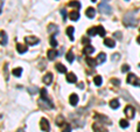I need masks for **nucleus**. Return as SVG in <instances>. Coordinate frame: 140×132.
<instances>
[{
    "mask_svg": "<svg viewBox=\"0 0 140 132\" xmlns=\"http://www.w3.org/2000/svg\"><path fill=\"white\" fill-rule=\"evenodd\" d=\"M105 60H106V55H105L104 53H100L99 55L97 56V58H96V61H97V63H98V64L104 63Z\"/></svg>",
    "mask_w": 140,
    "mask_h": 132,
    "instance_id": "a211bd4d",
    "label": "nucleus"
},
{
    "mask_svg": "<svg viewBox=\"0 0 140 132\" xmlns=\"http://www.w3.org/2000/svg\"><path fill=\"white\" fill-rule=\"evenodd\" d=\"M87 63L89 64L90 67H92V68L97 66V61L94 60V58H91V57H87Z\"/></svg>",
    "mask_w": 140,
    "mask_h": 132,
    "instance_id": "bb28decb",
    "label": "nucleus"
},
{
    "mask_svg": "<svg viewBox=\"0 0 140 132\" xmlns=\"http://www.w3.org/2000/svg\"><path fill=\"white\" fill-rule=\"evenodd\" d=\"M94 51H95V48L92 46H90V45H87L83 49V53L85 54V55H90V54H92Z\"/></svg>",
    "mask_w": 140,
    "mask_h": 132,
    "instance_id": "dca6fc26",
    "label": "nucleus"
},
{
    "mask_svg": "<svg viewBox=\"0 0 140 132\" xmlns=\"http://www.w3.org/2000/svg\"><path fill=\"white\" fill-rule=\"evenodd\" d=\"M112 58H113V60L117 58V60H118V58H119V54H113V57H112Z\"/></svg>",
    "mask_w": 140,
    "mask_h": 132,
    "instance_id": "79ce46f5",
    "label": "nucleus"
},
{
    "mask_svg": "<svg viewBox=\"0 0 140 132\" xmlns=\"http://www.w3.org/2000/svg\"><path fill=\"white\" fill-rule=\"evenodd\" d=\"M91 1H92V3H96V0H91Z\"/></svg>",
    "mask_w": 140,
    "mask_h": 132,
    "instance_id": "09e8293b",
    "label": "nucleus"
},
{
    "mask_svg": "<svg viewBox=\"0 0 140 132\" xmlns=\"http://www.w3.org/2000/svg\"><path fill=\"white\" fill-rule=\"evenodd\" d=\"M40 127L42 129V131H46V132L49 131V129H50V124H49V122H48L47 118H42V119L40 120Z\"/></svg>",
    "mask_w": 140,
    "mask_h": 132,
    "instance_id": "423d86ee",
    "label": "nucleus"
},
{
    "mask_svg": "<svg viewBox=\"0 0 140 132\" xmlns=\"http://www.w3.org/2000/svg\"><path fill=\"white\" fill-rule=\"evenodd\" d=\"M137 42L140 45V36H138V38H137Z\"/></svg>",
    "mask_w": 140,
    "mask_h": 132,
    "instance_id": "49530a36",
    "label": "nucleus"
},
{
    "mask_svg": "<svg viewBox=\"0 0 140 132\" xmlns=\"http://www.w3.org/2000/svg\"><path fill=\"white\" fill-rule=\"evenodd\" d=\"M111 83H113V85H117V86H119L120 81H119V80H116V78H112V80H111Z\"/></svg>",
    "mask_w": 140,
    "mask_h": 132,
    "instance_id": "e433bc0d",
    "label": "nucleus"
},
{
    "mask_svg": "<svg viewBox=\"0 0 140 132\" xmlns=\"http://www.w3.org/2000/svg\"><path fill=\"white\" fill-rule=\"evenodd\" d=\"M123 21H124V25L126 27H135V25H137V20H135L133 13H127L124 16V20Z\"/></svg>",
    "mask_w": 140,
    "mask_h": 132,
    "instance_id": "f03ea898",
    "label": "nucleus"
},
{
    "mask_svg": "<svg viewBox=\"0 0 140 132\" xmlns=\"http://www.w3.org/2000/svg\"><path fill=\"white\" fill-rule=\"evenodd\" d=\"M85 14H87V16L89 19H94L95 15H96V10H95V8H92V7H89L87 10V12H85Z\"/></svg>",
    "mask_w": 140,
    "mask_h": 132,
    "instance_id": "ddd939ff",
    "label": "nucleus"
},
{
    "mask_svg": "<svg viewBox=\"0 0 140 132\" xmlns=\"http://www.w3.org/2000/svg\"><path fill=\"white\" fill-rule=\"evenodd\" d=\"M13 73V75L15 77H20L21 76V74H22V68H15L14 70L12 71Z\"/></svg>",
    "mask_w": 140,
    "mask_h": 132,
    "instance_id": "c756f323",
    "label": "nucleus"
},
{
    "mask_svg": "<svg viewBox=\"0 0 140 132\" xmlns=\"http://www.w3.org/2000/svg\"><path fill=\"white\" fill-rule=\"evenodd\" d=\"M119 105H120V103H119V101H118L117 98L112 99V101L110 102V107H111L112 109H118V108H119Z\"/></svg>",
    "mask_w": 140,
    "mask_h": 132,
    "instance_id": "4be33fe9",
    "label": "nucleus"
},
{
    "mask_svg": "<svg viewBox=\"0 0 140 132\" xmlns=\"http://www.w3.org/2000/svg\"><path fill=\"white\" fill-rule=\"evenodd\" d=\"M25 41L27 46H35V45H38L40 42V40L38 38H35V36H27V38H25Z\"/></svg>",
    "mask_w": 140,
    "mask_h": 132,
    "instance_id": "39448f33",
    "label": "nucleus"
},
{
    "mask_svg": "<svg viewBox=\"0 0 140 132\" xmlns=\"http://www.w3.org/2000/svg\"><path fill=\"white\" fill-rule=\"evenodd\" d=\"M104 45H105V46H107L109 48H113L115 45H116V42H115V40H112V39H105V40H104Z\"/></svg>",
    "mask_w": 140,
    "mask_h": 132,
    "instance_id": "412c9836",
    "label": "nucleus"
},
{
    "mask_svg": "<svg viewBox=\"0 0 140 132\" xmlns=\"http://www.w3.org/2000/svg\"><path fill=\"white\" fill-rule=\"evenodd\" d=\"M66 57H67V61H68V62H70V63H72V62H74L75 56H74V53H72L71 50L67 53V56H66Z\"/></svg>",
    "mask_w": 140,
    "mask_h": 132,
    "instance_id": "a878e982",
    "label": "nucleus"
},
{
    "mask_svg": "<svg viewBox=\"0 0 140 132\" xmlns=\"http://www.w3.org/2000/svg\"><path fill=\"white\" fill-rule=\"evenodd\" d=\"M40 94H41V98L39 101L40 105L44 109H54V104L51 99L48 97V92H47V89H41L40 90Z\"/></svg>",
    "mask_w": 140,
    "mask_h": 132,
    "instance_id": "f257e3e1",
    "label": "nucleus"
},
{
    "mask_svg": "<svg viewBox=\"0 0 140 132\" xmlns=\"http://www.w3.org/2000/svg\"><path fill=\"white\" fill-rule=\"evenodd\" d=\"M64 123H66V120H64L63 116H57V118H56V125L61 126V125H63Z\"/></svg>",
    "mask_w": 140,
    "mask_h": 132,
    "instance_id": "cd10ccee",
    "label": "nucleus"
},
{
    "mask_svg": "<svg viewBox=\"0 0 140 132\" xmlns=\"http://www.w3.org/2000/svg\"><path fill=\"white\" fill-rule=\"evenodd\" d=\"M0 45L1 46H6L7 45V34L4 31L0 32Z\"/></svg>",
    "mask_w": 140,
    "mask_h": 132,
    "instance_id": "1a4fd4ad",
    "label": "nucleus"
},
{
    "mask_svg": "<svg viewBox=\"0 0 140 132\" xmlns=\"http://www.w3.org/2000/svg\"><path fill=\"white\" fill-rule=\"evenodd\" d=\"M62 126H63L62 132H71V126H70V124H69V123L66 122L63 125H62Z\"/></svg>",
    "mask_w": 140,
    "mask_h": 132,
    "instance_id": "c85d7f7f",
    "label": "nucleus"
},
{
    "mask_svg": "<svg viewBox=\"0 0 140 132\" xmlns=\"http://www.w3.org/2000/svg\"><path fill=\"white\" fill-rule=\"evenodd\" d=\"M124 113L126 115V117H127V118H130V119H133V118H134V116H135V110H134V108H133V107L128 105V107L125 108Z\"/></svg>",
    "mask_w": 140,
    "mask_h": 132,
    "instance_id": "20e7f679",
    "label": "nucleus"
},
{
    "mask_svg": "<svg viewBox=\"0 0 140 132\" xmlns=\"http://www.w3.org/2000/svg\"><path fill=\"white\" fill-rule=\"evenodd\" d=\"M59 32V28H57V26L54 25V23H50V25L48 26V33L51 34V36H54V34H56Z\"/></svg>",
    "mask_w": 140,
    "mask_h": 132,
    "instance_id": "f8f14e48",
    "label": "nucleus"
},
{
    "mask_svg": "<svg viewBox=\"0 0 140 132\" xmlns=\"http://www.w3.org/2000/svg\"><path fill=\"white\" fill-rule=\"evenodd\" d=\"M82 42H83L84 45H89V43H90V39H88V38H83Z\"/></svg>",
    "mask_w": 140,
    "mask_h": 132,
    "instance_id": "ea45409f",
    "label": "nucleus"
},
{
    "mask_svg": "<svg viewBox=\"0 0 140 132\" xmlns=\"http://www.w3.org/2000/svg\"><path fill=\"white\" fill-rule=\"evenodd\" d=\"M134 85L140 86V80H138V78H137V81H135V84H134Z\"/></svg>",
    "mask_w": 140,
    "mask_h": 132,
    "instance_id": "37998d69",
    "label": "nucleus"
},
{
    "mask_svg": "<svg viewBox=\"0 0 140 132\" xmlns=\"http://www.w3.org/2000/svg\"><path fill=\"white\" fill-rule=\"evenodd\" d=\"M138 132H140V123L138 124Z\"/></svg>",
    "mask_w": 140,
    "mask_h": 132,
    "instance_id": "de8ad7c7",
    "label": "nucleus"
},
{
    "mask_svg": "<svg viewBox=\"0 0 140 132\" xmlns=\"http://www.w3.org/2000/svg\"><path fill=\"white\" fill-rule=\"evenodd\" d=\"M113 35H115L116 38L118 36V39H119V40H122V33H120V32H116V33L113 34Z\"/></svg>",
    "mask_w": 140,
    "mask_h": 132,
    "instance_id": "a19ab883",
    "label": "nucleus"
},
{
    "mask_svg": "<svg viewBox=\"0 0 140 132\" xmlns=\"http://www.w3.org/2000/svg\"><path fill=\"white\" fill-rule=\"evenodd\" d=\"M38 88H29V89H28V91H29V92H31V94L32 95H34V94H35V92L36 91H38Z\"/></svg>",
    "mask_w": 140,
    "mask_h": 132,
    "instance_id": "4c0bfd02",
    "label": "nucleus"
},
{
    "mask_svg": "<svg viewBox=\"0 0 140 132\" xmlns=\"http://www.w3.org/2000/svg\"><path fill=\"white\" fill-rule=\"evenodd\" d=\"M57 55H59V53L55 50V49H49L48 53H47V56H48V60L49 61H54L56 57H57Z\"/></svg>",
    "mask_w": 140,
    "mask_h": 132,
    "instance_id": "6e6552de",
    "label": "nucleus"
},
{
    "mask_svg": "<svg viewBox=\"0 0 140 132\" xmlns=\"http://www.w3.org/2000/svg\"><path fill=\"white\" fill-rule=\"evenodd\" d=\"M127 83L128 84H133L134 85L135 84V81H137V76H135L134 74H128V76H127Z\"/></svg>",
    "mask_w": 140,
    "mask_h": 132,
    "instance_id": "6ab92c4d",
    "label": "nucleus"
},
{
    "mask_svg": "<svg viewBox=\"0 0 140 132\" xmlns=\"http://www.w3.org/2000/svg\"><path fill=\"white\" fill-rule=\"evenodd\" d=\"M97 31H98V34H99L100 36H105V29L103 26H98V27H97Z\"/></svg>",
    "mask_w": 140,
    "mask_h": 132,
    "instance_id": "2f4dec72",
    "label": "nucleus"
},
{
    "mask_svg": "<svg viewBox=\"0 0 140 132\" xmlns=\"http://www.w3.org/2000/svg\"><path fill=\"white\" fill-rule=\"evenodd\" d=\"M77 86H78V88H81V89H83V83H79Z\"/></svg>",
    "mask_w": 140,
    "mask_h": 132,
    "instance_id": "c03bdc74",
    "label": "nucleus"
},
{
    "mask_svg": "<svg viewBox=\"0 0 140 132\" xmlns=\"http://www.w3.org/2000/svg\"><path fill=\"white\" fill-rule=\"evenodd\" d=\"M94 82H95V84H96L97 86H100V85H102L103 78L99 76V75H98V76H96V77H95V78H94Z\"/></svg>",
    "mask_w": 140,
    "mask_h": 132,
    "instance_id": "7c9ffc66",
    "label": "nucleus"
},
{
    "mask_svg": "<svg viewBox=\"0 0 140 132\" xmlns=\"http://www.w3.org/2000/svg\"><path fill=\"white\" fill-rule=\"evenodd\" d=\"M139 67H140V64H139Z\"/></svg>",
    "mask_w": 140,
    "mask_h": 132,
    "instance_id": "8fccbe9b",
    "label": "nucleus"
},
{
    "mask_svg": "<svg viewBox=\"0 0 140 132\" xmlns=\"http://www.w3.org/2000/svg\"><path fill=\"white\" fill-rule=\"evenodd\" d=\"M56 69H57V71H59V73H62V74L67 73V68H66V66H63L62 63H57V64H56Z\"/></svg>",
    "mask_w": 140,
    "mask_h": 132,
    "instance_id": "5701e85b",
    "label": "nucleus"
},
{
    "mask_svg": "<svg viewBox=\"0 0 140 132\" xmlns=\"http://www.w3.org/2000/svg\"><path fill=\"white\" fill-rule=\"evenodd\" d=\"M92 129H94L95 132H107V130L105 129L104 126H103L102 123H100V122L94 123V125H92Z\"/></svg>",
    "mask_w": 140,
    "mask_h": 132,
    "instance_id": "0eeeda50",
    "label": "nucleus"
},
{
    "mask_svg": "<svg viewBox=\"0 0 140 132\" xmlns=\"http://www.w3.org/2000/svg\"><path fill=\"white\" fill-rule=\"evenodd\" d=\"M119 124H120V126H122L123 129H126V127H128V125H130L127 120H125V119H122V120H120Z\"/></svg>",
    "mask_w": 140,
    "mask_h": 132,
    "instance_id": "473e14b6",
    "label": "nucleus"
},
{
    "mask_svg": "<svg viewBox=\"0 0 140 132\" xmlns=\"http://www.w3.org/2000/svg\"><path fill=\"white\" fill-rule=\"evenodd\" d=\"M43 83L47 84V85H49V84H51V82H53V74L51 73H48V74H46L43 76Z\"/></svg>",
    "mask_w": 140,
    "mask_h": 132,
    "instance_id": "9d476101",
    "label": "nucleus"
},
{
    "mask_svg": "<svg viewBox=\"0 0 140 132\" xmlns=\"http://www.w3.org/2000/svg\"><path fill=\"white\" fill-rule=\"evenodd\" d=\"M4 73H5V80L7 81L8 80V64L6 63L5 67H4Z\"/></svg>",
    "mask_w": 140,
    "mask_h": 132,
    "instance_id": "f704fd0d",
    "label": "nucleus"
},
{
    "mask_svg": "<svg viewBox=\"0 0 140 132\" xmlns=\"http://www.w3.org/2000/svg\"><path fill=\"white\" fill-rule=\"evenodd\" d=\"M49 42H50V45H51V47H57V41H56V39H55V36H51L50 38V40H49Z\"/></svg>",
    "mask_w": 140,
    "mask_h": 132,
    "instance_id": "72a5a7b5",
    "label": "nucleus"
},
{
    "mask_svg": "<svg viewBox=\"0 0 140 132\" xmlns=\"http://www.w3.org/2000/svg\"><path fill=\"white\" fill-rule=\"evenodd\" d=\"M128 70H130V66H127V64H124V66L122 67V71H123V73H127Z\"/></svg>",
    "mask_w": 140,
    "mask_h": 132,
    "instance_id": "c9c22d12",
    "label": "nucleus"
},
{
    "mask_svg": "<svg viewBox=\"0 0 140 132\" xmlns=\"http://www.w3.org/2000/svg\"><path fill=\"white\" fill-rule=\"evenodd\" d=\"M69 18H70V20H72V21H77L79 19V12L78 11H74V12H71L70 14H69Z\"/></svg>",
    "mask_w": 140,
    "mask_h": 132,
    "instance_id": "f3484780",
    "label": "nucleus"
},
{
    "mask_svg": "<svg viewBox=\"0 0 140 132\" xmlns=\"http://www.w3.org/2000/svg\"><path fill=\"white\" fill-rule=\"evenodd\" d=\"M87 33H88V35H89V36H95L96 34H98V31H97V27H91V28H89Z\"/></svg>",
    "mask_w": 140,
    "mask_h": 132,
    "instance_id": "393cba45",
    "label": "nucleus"
},
{
    "mask_svg": "<svg viewBox=\"0 0 140 132\" xmlns=\"http://www.w3.org/2000/svg\"><path fill=\"white\" fill-rule=\"evenodd\" d=\"M16 50L19 51V54H25L28 50V47L25 46V45H21V43H18L16 45Z\"/></svg>",
    "mask_w": 140,
    "mask_h": 132,
    "instance_id": "4468645a",
    "label": "nucleus"
},
{
    "mask_svg": "<svg viewBox=\"0 0 140 132\" xmlns=\"http://www.w3.org/2000/svg\"><path fill=\"white\" fill-rule=\"evenodd\" d=\"M16 132H26V131H25V130H23V129H19Z\"/></svg>",
    "mask_w": 140,
    "mask_h": 132,
    "instance_id": "a18cd8bd",
    "label": "nucleus"
},
{
    "mask_svg": "<svg viewBox=\"0 0 140 132\" xmlns=\"http://www.w3.org/2000/svg\"><path fill=\"white\" fill-rule=\"evenodd\" d=\"M74 32H75V28L71 27V26L67 28V34H68L69 39H70L71 41H74Z\"/></svg>",
    "mask_w": 140,
    "mask_h": 132,
    "instance_id": "aec40b11",
    "label": "nucleus"
},
{
    "mask_svg": "<svg viewBox=\"0 0 140 132\" xmlns=\"http://www.w3.org/2000/svg\"><path fill=\"white\" fill-rule=\"evenodd\" d=\"M98 10H99V12L104 13V14H111V12H112L111 7L107 5L106 0H102V3L98 5Z\"/></svg>",
    "mask_w": 140,
    "mask_h": 132,
    "instance_id": "7ed1b4c3",
    "label": "nucleus"
},
{
    "mask_svg": "<svg viewBox=\"0 0 140 132\" xmlns=\"http://www.w3.org/2000/svg\"><path fill=\"white\" fill-rule=\"evenodd\" d=\"M69 102H70V104L72 107H76V104L78 103V96L76 94H71L70 97H69Z\"/></svg>",
    "mask_w": 140,
    "mask_h": 132,
    "instance_id": "9b49d317",
    "label": "nucleus"
},
{
    "mask_svg": "<svg viewBox=\"0 0 140 132\" xmlns=\"http://www.w3.org/2000/svg\"><path fill=\"white\" fill-rule=\"evenodd\" d=\"M67 81H68L69 83H76V81H77L76 75H75L74 73H69V74L67 75Z\"/></svg>",
    "mask_w": 140,
    "mask_h": 132,
    "instance_id": "2eb2a0df",
    "label": "nucleus"
},
{
    "mask_svg": "<svg viewBox=\"0 0 140 132\" xmlns=\"http://www.w3.org/2000/svg\"><path fill=\"white\" fill-rule=\"evenodd\" d=\"M68 5L70 6V7L77 8V10H79V8H81V3H79V1H77V0H72V1H70Z\"/></svg>",
    "mask_w": 140,
    "mask_h": 132,
    "instance_id": "b1692460",
    "label": "nucleus"
},
{
    "mask_svg": "<svg viewBox=\"0 0 140 132\" xmlns=\"http://www.w3.org/2000/svg\"><path fill=\"white\" fill-rule=\"evenodd\" d=\"M61 14L63 15V20H67V11L66 10H61Z\"/></svg>",
    "mask_w": 140,
    "mask_h": 132,
    "instance_id": "58836bf2",
    "label": "nucleus"
}]
</instances>
